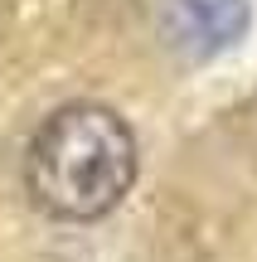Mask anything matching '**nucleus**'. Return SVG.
<instances>
[{"instance_id":"nucleus-1","label":"nucleus","mask_w":257,"mask_h":262,"mask_svg":"<svg viewBox=\"0 0 257 262\" xmlns=\"http://www.w3.org/2000/svg\"><path fill=\"white\" fill-rule=\"evenodd\" d=\"M29 194L44 214L92 224L112 214L136 180V136L112 107L73 102L44 117L25 156Z\"/></svg>"},{"instance_id":"nucleus-2","label":"nucleus","mask_w":257,"mask_h":262,"mask_svg":"<svg viewBox=\"0 0 257 262\" xmlns=\"http://www.w3.org/2000/svg\"><path fill=\"white\" fill-rule=\"evenodd\" d=\"M160 34L184 58H219L248 34V0H160Z\"/></svg>"}]
</instances>
